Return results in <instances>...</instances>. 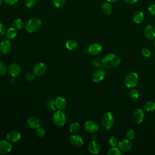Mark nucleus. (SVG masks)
<instances>
[{"mask_svg": "<svg viewBox=\"0 0 155 155\" xmlns=\"http://www.w3.org/2000/svg\"><path fill=\"white\" fill-rule=\"evenodd\" d=\"M120 63V59L119 56L114 53H109L105 55L102 61V64L107 68H113L116 67Z\"/></svg>", "mask_w": 155, "mask_h": 155, "instance_id": "nucleus-1", "label": "nucleus"}, {"mask_svg": "<svg viewBox=\"0 0 155 155\" xmlns=\"http://www.w3.org/2000/svg\"><path fill=\"white\" fill-rule=\"evenodd\" d=\"M41 21L37 18H33L29 19L25 24V29L29 33H35L41 27Z\"/></svg>", "mask_w": 155, "mask_h": 155, "instance_id": "nucleus-2", "label": "nucleus"}, {"mask_svg": "<svg viewBox=\"0 0 155 155\" xmlns=\"http://www.w3.org/2000/svg\"><path fill=\"white\" fill-rule=\"evenodd\" d=\"M51 119L54 125L57 127H62L66 123V114L62 110H58L53 114Z\"/></svg>", "mask_w": 155, "mask_h": 155, "instance_id": "nucleus-3", "label": "nucleus"}, {"mask_svg": "<svg viewBox=\"0 0 155 155\" xmlns=\"http://www.w3.org/2000/svg\"><path fill=\"white\" fill-rule=\"evenodd\" d=\"M101 123L103 127L105 128L106 130L111 128L114 124V117L113 114L109 111L104 113L102 117Z\"/></svg>", "mask_w": 155, "mask_h": 155, "instance_id": "nucleus-4", "label": "nucleus"}, {"mask_svg": "<svg viewBox=\"0 0 155 155\" xmlns=\"http://www.w3.org/2000/svg\"><path fill=\"white\" fill-rule=\"evenodd\" d=\"M139 82V76L135 72H130L125 78V84L128 88L136 87Z\"/></svg>", "mask_w": 155, "mask_h": 155, "instance_id": "nucleus-5", "label": "nucleus"}, {"mask_svg": "<svg viewBox=\"0 0 155 155\" xmlns=\"http://www.w3.org/2000/svg\"><path fill=\"white\" fill-rule=\"evenodd\" d=\"M47 70V67L46 64L43 62H38L33 67V71L36 76H41L46 73Z\"/></svg>", "mask_w": 155, "mask_h": 155, "instance_id": "nucleus-6", "label": "nucleus"}, {"mask_svg": "<svg viewBox=\"0 0 155 155\" xmlns=\"http://www.w3.org/2000/svg\"><path fill=\"white\" fill-rule=\"evenodd\" d=\"M69 140L70 143L75 147H80L84 144L83 138L80 135L77 134L76 133L73 134L71 136H70Z\"/></svg>", "mask_w": 155, "mask_h": 155, "instance_id": "nucleus-7", "label": "nucleus"}, {"mask_svg": "<svg viewBox=\"0 0 155 155\" xmlns=\"http://www.w3.org/2000/svg\"><path fill=\"white\" fill-rule=\"evenodd\" d=\"M12 150V145L8 140H0V154L9 153Z\"/></svg>", "mask_w": 155, "mask_h": 155, "instance_id": "nucleus-8", "label": "nucleus"}, {"mask_svg": "<svg viewBox=\"0 0 155 155\" xmlns=\"http://www.w3.org/2000/svg\"><path fill=\"white\" fill-rule=\"evenodd\" d=\"M21 71L20 66L16 63H12L8 67V72L12 77L18 76Z\"/></svg>", "mask_w": 155, "mask_h": 155, "instance_id": "nucleus-9", "label": "nucleus"}, {"mask_svg": "<svg viewBox=\"0 0 155 155\" xmlns=\"http://www.w3.org/2000/svg\"><path fill=\"white\" fill-rule=\"evenodd\" d=\"M84 128L85 131L88 133H95L98 130L99 125L95 121L90 120L85 122Z\"/></svg>", "mask_w": 155, "mask_h": 155, "instance_id": "nucleus-10", "label": "nucleus"}, {"mask_svg": "<svg viewBox=\"0 0 155 155\" xmlns=\"http://www.w3.org/2000/svg\"><path fill=\"white\" fill-rule=\"evenodd\" d=\"M12 49V45L9 39H4L0 43V50L4 54H8Z\"/></svg>", "mask_w": 155, "mask_h": 155, "instance_id": "nucleus-11", "label": "nucleus"}, {"mask_svg": "<svg viewBox=\"0 0 155 155\" xmlns=\"http://www.w3.org/2000/svg\"><path fill=\"white\" fill-rule=\"evenodd\" d=\"M102 51V46L98 43L91 44L88 47V52L90 54L93 56L99 55Z\"/></svg>", "mask_w": 155, "mask_h": 155, "instance_id": "nucleus-12", "label": "nucleus"}, {"mask_svg": "<svg viewBox=\"0 0 155 155\" xmlns=\"http://www.w3.org/2000/svg\"><path fill=\"white\" fill-rule=\"evenodd\" d=\"M133 121L136 124H140L144 119V113L142 110L137 108L135 110L132 115Z\"/></svg>", "mask_w": 155, "mask_h": 155, "instance_id": "nucleus-13", "label": "nucleus"}, {"mask_svg": "<svg viewBox=\"0 0 155 155\" xmlns=\"http://www.w3.org/2000/svg\"><path fill=\"white\" fill-rule=\"evenodd\" d=\"M143 34L147 39H154L155 38V27L151 25H147L143 29Z\"/></svg>", "mask_w": 155, "mask_h": 155, "instance_id": "nucleus-14", "label": "nucleus"}, {"mask_svg": "<svg viewBox=\"0 0 155 155\" xmlns=\"http://www.w3.org/2000/svg\"><path fill=\"white\" fill-rule=\"evenodd\" d=\"M7 140L10 142H16L21 139V133L16 130H12L9 131L6 136Z\"/></svg>", "mask_w": 155, "mask_h": 155, "instance_id": "nucleus-15", "label": "nucleus"}, {"mask_svg": "<svg viewBox=\"0 0 155 155\" xmlns=\"http://www.w3.org/2000/svg\"><path fill=\"white\" fill-rule=\"evenodd\" d=\"M27 123L28 126L32 129H37L41 127V121L36 116H32L29 117L27 120Z\"/></svg>", "mask_w": 155, "mask_h": 155, "instance_id": "nucleus-16", "label": "nucleus"}, {"mask_svg": "<svg viewBox=\"0 0 155 155\" xmlns=\"http://www.w3.org/2000/svg\"><path fill=\"white\" fill-rule=\"evenodd\" d=\"M88 150L90 153L97 154L99 153L101 147L97 142H96L94 140H92L88 145Z\"/></svg>", "mask_w": 155, "mask_h": 155, "instance_id": "nucleus-17", "label": "nucleus"}, {"mask_svg": "<svg viewBox=\"0 0 155 155\" xmlns=\"http://www.w3.org/2000/svg\"><path fill=\"white\" fill-rule=\"evenodd\" d=\"M105 75V71L102 70H99L96 71L92 75L91 79L94 82L99 83L103 80Z\"/></svg>", "mask_w": 155, "mask_h": 155, "instance_id": "nucleus-18", "label": "nucleus"}, {"mask_svg": "<svg viewBox=\"0 0 155 155\" xmlns=\"http://www.w3.org/2000/svg\"><path fill=\"white\" fill-rule=\"evenodd\" d=\"M119 148L124 151H127L132 148L131 142L127 139H123L118 143Z\"/></svg>", "mask_w": 155, "mask_h": 155, "instance_id": "nucleus-19", "label": "nucleus"}, {"mask_svg": "<svg viewBox=\"0 0 155 155\" xmlns=\"http://www.w3.org/2000/svg\"><path fill=\"white\" fill-rule=\"evenodd\" d=\"M66 105V100L64 97L59 96L55 99V106L58 110H63L65 108Z\"/></svg>", "mask_w": 155, "mask_h": 155, "instance_id": "nucleus-20", "label": "nucleus"}, {"mask_svg": "<svg viewBox=\"0 0 155 155\" xmlns=\"http://www.w3.org/2000/svg\"><path fill=\"white\" fill-rule=\"evenodd\" d=\"M133 19L136 24H140L144 20V15L140 11H136L133 13Z\"/></svg>", "mask_w": 155, "mask_h": 155, "instance_id": "nucleus-21", "label": "nucleus"}, {"mask_svg": "<svg viewBox=\"0 0 155 155\" xmlns=\"http://www.w3.org/2000/svg\"><path fill=\"white\" fill-rule=\"evenodd\" d=\"M101 10L104 15H108L112 12V7L109 2H104L101 6Z\"/></svg>", "mask_w": 155, "mask_h": 155, "instance_id": "nucleus-22", "label": "nucleus"}, {"mask_svg": "<svg viewBox=\"0 0 155 155\" xmlns=\"http://www.w3.org/2000/svg\"><path fill=\"white\" fill-rule=\"evenodd\" d=\"M78 42L76 40L74 39H68L66 43H65V47L68 50H75L78 47Z\"/></svg>", "mask_w": 155, "mask_h": 155, "instance_id": "nucleus-23", "label": "nucleus"}, {"mask_svg": "<svg viewBox=\"0 0 155 155\" xmlns=\"http://www.w3.org/2000/svg\"><path fill=\"white\" fill-rule=\"evenodd\" d=\"M5 33L7 39H13L17 36V30L14 27H10L7 29Z\"/></svg>", "mask_w": 155, "mask_h": 155, "instance_id": "nucleus-24", "label": "nucleus"}, {"mask_svg": "<svg viewBox=\"0 0 155 155\" xmlns=\"http://www.w3.org/2000/svg\"><path fill=\"white\" fill-rule=\"evenodd\" d=\"M12 25L13 27L15 28L16 30H21L25 26L22 21L19 18H16L14 19L12 22Z\"/></svg>", "mask_w": 155, "mask_h": 155, "instance_id": "nucleus-25", "label": "nucleus"}, {"mask_svg": "<svg viewBox=\"0 0 155 155\" xmlns=\"http://www.w3.org/2000/svg\"><path fill=\"white\" fill-rule=\"evenodd\" d=\"M80 130V124L77 122L71 123L69 127V131L72 134L77 133Z\"/></svg>", "mask_w": 155, "mask_h": 155, "instance_id": "nucleus-26", "label": "nucleus"}, {"mask_svg": "<svg viewBox=\"0 0 155 155\" xmlns=\"http://www.w3.org/2000/svg\"><path fill=\"white\" fill-rule=\"evenodd\" d=\"M46 105H47V108L50 110H51V111H55L56 109V107L55 106V99L53 97L51 98H50L47 103H46Z\"/></svg>", "mask_w": 155, "mask_h": 155, "instance_id": "nucleus-27", "label": "nucleus"}, {"mask_svg": "<svg viewBox=\"0 0 155 155\" xmlns=\"http://www.w3.org/2000/svg\"><path fill=\"white\" fill-rule=\"evenodd\" d=\"M145 109L147 111H152L153 110H155V102L150 101H148L144 107Z\"/></svg>", "mask_w": 155, "mask_h": 155, "instance_id": "nucleus-28", "label": "nucleus"}, {"mask_svg": "<svg viewBox=\"0 0 155 155\" xmlns=\"http://www.w3.org/2000/svg\"><path fill=\"white\" fill-rule=\"evenodd\" d=\"M120 150L116 147H111V148L108 151V155H120L121 154Z\"/></svg>", "mask_w": 155, "mask_h": 155, "instance_id": "nucleus-29", "label": "nucleus"}, {"mask_svg": "<svg viewBox=\"0 0 155 155\" xmlns=\"http://www.w3.org/2000/svg\"><path fill=\"white\" fill-rule=\"evenodd\" d=\"M7 71L8 68L7 67L5 64L4 62L0 61V76L5 75Z\"/></svg>", "mask_w": 155, "mask_h": 155, "instance_id": "nucleus-30", "label": "nucleus"}, {"mask_svg": "<svg viewBox=\"0 0 155 155\" xmlns=\"http://www.w3.org/2000/svg\"><path fill=\"white\" fill-rule=\"evenodd\" d=\"M129 95L132 99H137L139 96V93L136 89H132L130 90Z\"/></svg>", "mask_w": 155, "mask_h": 155, "instance_id": "nucleus-31", "label": "nucleus"}, {"mask_svg": "<svg viewBox=\"0 0 155 155\" xmlns=\"http://www.w3.org/2000/svg\"><path fill=\"white\" fill-rule=\"evenodd\" d=\"M36 130V134L38 137H41V138L44 137V136L45 135V130L44 128L39 127V128H38Z\"/></svg>", "mask_w": 155, "mask_h": 155, "instance_id": "nucleus-32", "label": "nucleus"}, {"mask_svg": "<svg viewBox=\"0 0 155 155\" xmlns=\"http://www.w3.org/2000/svg\"><path fill=\"white\" fill-rule=\"evenodd\" d=\"M53 4L57 8H61L64 6L65 0H52Z\"/></svg>", "mask_w": 155, "mask_h": 155, "instance_id": "nucleus-33", "label": "nucleus"}, {"mask_svg": "<svg viewBox=\"0 0 155 155\" xmlns=\"http://www.w3.org/2000/svg\"><path fill=\"white\" fill-rule=\"evenodd\" d=\"M108 143L111 147H116V145L118 144L117 138L114 136L110 137L108 140Z\"/></svg>", "mask_w": 155, "mask_h": 155, "instance_id": "nucleus-34", "label": "nucleus"}, {"mask_svg": "<svg viewBox=\"0 0 155 155\" xmlns=\"http://www.w3.org/2000/svg\"><path fill=\"white\" fill-rule=\"evenodd\" d=\"M35 74L33 72V73H27L25 76V79L27 81H28V82H31V81H33L35 78Z\"/></svg>", "mask_w": 155, "mask_h": 155, "instance_id": "nucleus-35", "label": "nucleus"}, {"mask_svg": "<svg viewBox=\"0 0 155 155\" xmlns=\"http://www.w3.org/2000/svg\"><path fill=\"white\" fill-rule=\"evenodd\" d=\"M127 137L130 140L133 139L134 138V137H135V132H134V130L129 129L127 131Z\"/></svg>", "mask_w": 155, "mask_h": 155, "instance_id": "nucleus-36", "label": "nucleus"}, {"mask_svg": "<svg viewBox=\"0 0 155 155\" xmlns=\"http://www.w3.org/2000/svg\"><path fill=\"white\" fill-rule=\"evenodd\" d=\"M25 5L28 8H31L35 6L36 4V0H25Z\"/></svg>", "mask_w": 155, "mask_h": 155, "instance_id": "nucleus-37", "label": "nucleus"}, {"mask_svg": "<svg viewBox=\"0 0 155 155\" xmlns=\"http://www.w3.org/2000/svg\"><path fill=\"white\" fill-rule=\"evenodd\" d=\"M141 51H142V54H143V56H144L145 57L148 58V57L150 56V55H151V51L148 48H145V47L143 48L142 49Z\"/></svg>", "mask_w": 155, "mask_h": 155, "instance_id": "nucleus-38", "label": "nucleus"}, {"mask_svg": "<svg viewBox=\"0 0 155 155\" xmlns=\"http://www.w3.org/2000/svg\"><path fill=\"white\" fill-rule=\"evenodd\" d=\"M148 11L151 15H155V4L150 5L148 8Z\"/></svg>", "mask_w": 155, "mask_h": 155, "instance_id": "nucleus-39", "label": "nucleus"}, {"mask_svg": "<svg viewBox=\"0 0 155 155\" xmlns=\"http://www.w3.org/2000/svg\"><path fill=\"white\" fill-rule=\"evenodd\" d=\"M4 2L9 5H13L16 4V2H18V0H4Z\"/></svg>", "mask_w": 155, "mask_h": 155, "instance_id": "nucleus-40", "label": "nucleus"}, {"mask_svg": "<svg viewBox=\"0 0 155 155\" xmlns=\"http://www.w3.org/2000/svg\"><path fill=\"white\" fill-rule=\"evenodd\" d=\"M5 27L3 25V24L0 22V36L4 35L5 34Z\"/></svg>", "mask_w": 155, "mask_h": 155, "instance_id": "nucleus-41", "label": "nucleus"}, {"mask_svg": "<svg viewBox=\"0 0 155 155\" xmlns=\"http://www.w3.org/2000/svg\"><path fill=\"white\" fill-rule=\"evenodd\" d=\"M92 64L94 65V66H101L102 64V62H101L98 59H94L92 61Z\"/></svg>", "mask_w": 155, "mask_h": 155, "instance_id": "nucleus-42", "label": "nucleus"}, {"mask_svg": "<svg viewBox=\"0 0 155 155\" xmlns=\"http://www.w3.org/2000/svg\"><path fill=\"white\" fill-rule=\"evenodd\" d=\"M126 3L127 4H134L136 3L138 0H124Z\"/></svg>", "mask_w": 155, "mask_h": 155, "instance_id": "nucleus-43", "label": "nucleus"}, {"mask_svg": "<svg viewBox=\"0 0 155 155\" xmlns=\"http://www.w3.org/2000/svg\"><path fill=\"white\" fill-rule=\"evenodd\" d=\"M108 2H117L119 0H107Z\"/></svg>", "mask_w": 155, "mask_h": 155, "instance_id": "nucleus-44", "label": "nucleus"}, {"mask_svg": "<svg viewBox=\"0 0 155 155\" xmlns=\"http://www.w3.org/2000/svg\"><path fill=\"white\" fill-rule=\"evenodd\" d=\"M2 0H0V5L2 4Z\"/></svg>", "mask_w": 155, "mask_h": 155, "instance_id": "nucleus-45", "label": "nucleus"}, {"mask_svg": "<svg viewBox=\"0 0 155 155\" xmlns=\"http://www.w3.org/2000/svg\"><path fill=\"white\" fill-rule=\"evenodd\" d=\"M154 45L155 46V38L154 39Z\"/></svg>", "mask_w": 155, "mask_h": 155, "instance_id": "nucleus-46", "label": "nucleus"}]
</instances>
